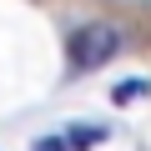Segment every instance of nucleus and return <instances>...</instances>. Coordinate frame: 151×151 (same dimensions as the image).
Returning <instances> with one entry per match:
<instances>
[{
	"instance_id": "obj_1",
	"label": "nucleus",
	"mask_w": 151,
	"mask_h": 151,
	"mask_svg": "<svg viewBox=\"0 0 151 151\" xmlns=\"http://www.w3.org/2000/svg\"><path fill=\"white\" fill-rule=\"evenodd\" d=\"M70 65L76 70H101L106 60H116L121 50H126V35H121V25H111V20H86L81 30L70 35Z\"/></svg>"
},
{
	"instance_id": "obj_2",
	"label": "nucleus",
	"mask_w": 151,
	"mask_h": 151,
	"mask_svg": "<svg viewBox=\"0 0 151 151\" xmlns=\"http://www.w3.org/2000/svg\"><path fill=\"white\" fill-rule=\"evenodd\" d=\"M70 151H86V146H101L106 141V126H65V136H60Z\"/></svg>"
},
{
	"instance_id": "obj_3",
	"label": "nucleus",
	"mask_w": 151,
	"mask_h": 151,
	"mask_svg": "<svg viewBox=\"0 0 151 151\" xmlns=\"http://www.w3.org/2000/svg\"><path fill=\"white\" fill-rule=\"evenodd\" d=\"M146 91H151L146 81H121V86H116V106H126V101H141Z\"/></svg>"
},
{
	"instance_id": "obj_4",
	"label": "nucleus",
	"mask_w": 151,
	"mask_h": 151,
	"mask_svg": "<svg viewBox=\"0 0 151 151\" xmlns=\"http://www.w3.org/2000/svg\"><path fill=\"white\" fill-rule=\"evenodd\" d=\"M30 151H70V146H65V141H60V136H45V141H35V146H30Z\"/></svg>"
}]
</instances>
